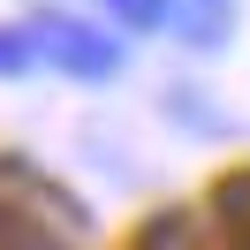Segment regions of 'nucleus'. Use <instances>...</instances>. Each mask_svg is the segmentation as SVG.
Here are the masks:
<instances>
[{
    "label": "nucleus",
    "mask_w": 250,
    "mask_h": 250,
    "mask_svg": "<svg viewBox=\"0 0 250 250\" xmlns=\"http://www.w3.org/2000/svg\"><path fill=\"white\" fill-rule=\"evenodd\" d=\"M122 23H144V31H182V38H212L220 31V0H106Z\"/></svg>",
    "instance_id": "f03ea898"
},
{
    "label": "nucleus",
    "mask_w": 250,
    "mask_h": 250,
    "mask_svg": "<svg viewBox=\"0 0 250 250\" xmlns=\"http://www.w3.org/2000/svg\"><path fill=\"white\" fill-rule=\"evenodd\" d=\"M31 38H38V53H46V68H61V76L99 83V76L122 68V46H114L106 31H91V23H76V16H38Z\"/></svg>",
    "instance_id": "f257e3e1"
},
{
    "label": "nucleus",
    "mask_w": 250,
    "mask_h": 250,
    "mask_svg": "<svg viewBox=\"0 0 250 250\" xmlns=\"http://www.w3.org/2000/svg\"><path fill=\"white\" fill-rule=\"evenodd\" d=\"M38 61H46V53H38L31 23H23V31H8V23H0V76H31Z\"/></svg>",
    "instance_id": "7ed1b4c3"
}]
</instances>
